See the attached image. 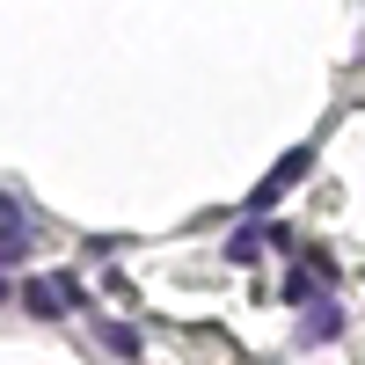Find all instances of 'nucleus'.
<instances>
[{"instance_id":"obj_6","label":"nucleus","mask_w":365,"mask_h":365,"mask_svg":"<svg viewBox=\"0 0 365 365\" xmlns=\"http://www.w3.org/2000/svg\"><path fill=\"white\" fill-rule=\"evenodd\" d=\"M96 336H103L117 358H139V329H125V322H96Z\"/></svg>"},{"instance_id":"obj_4","label":"nucleus","mask_w":365,"mask_h":365,"mask_svg":"<svg viewBox=\"0 0 365 365\" xmlns=\"http://www.w3.org/2000/svg\"><path fill=\"white\" fill-rule=\"evenodd\" d=\"M344 336V307L336 299H307V322H299V344H336Z\"/></svg>"},{"instance_id":"obj_5","label":"nucleus","mask_w":365,"mask_h":365,"mask_svg":"<svg viewBox=\"0 0 365 365\" xmlns=\"http://www.w3.org/2000/svg\"><path fill=\"white\" fill-rule=\"evenodd\" d=\"M256 249H263V220H249V227L227 234V263H256Z\"/></svg>"},{"instance_id":"obj_2","label":"nucleus","mask_w":365,"mask_h":365,"mask_svg":"<svg viewBox=\"0 0 365 365\" xmlns=\"http://www.w3.org/2000/svg\"><path fill=\"white\" fill-rule=\"evenodd\" d=\"M29 227H37V220H29V205H22V197H0V270L29 256Z\"/></svg>"},{"instance_id":"obj_1","label":"nucleus","mask_w":365,"mask_h":365,"mask_svg":"<svg viewBox=\"0 0 365 365\" xmlns=\"http://www.w3.org/2000/svg\"><path fill=\"white\" fill-rule=\"evenodd\" d=\"M307 168H314V146H292V154H285V161H278V168H270L256 190H249V205H241V212H249V220H270V205H278L292 182H307Z\"/></svg>"},{"instance_id":"obj_7","label":"nucleus","mask_w":365,"mask_h":365,"mask_svg":"<svg viewBox=\"0 0 365 365\" xmlns=\"http://www.w3.org/2000/svg\"><path fill=\"white\" fill-rule=\"evenodd\" d=\"M0 299H8V278H0Z\"/></svg>"},{"instance_id":"obj_3","label":"nucleus","mask_w":365,"mask_h":365,"mask_svg":"<svg viewBox=\"0 0 365 365\" xmlns=\"http://www.w3.org/2000/svg\"><path fill=\"white\" fill-rule=\"evenodd\" d=\"M22 307L37 314V322H66L73 299H66V285H58V278H22Z\"/></svg>"}]
</instances>
